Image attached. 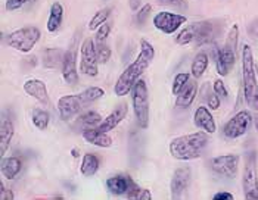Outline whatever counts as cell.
I'll return each mask as SVG.
<instances>
[{"label": "cell", "instance_id": "1", "mask_svg": "<svg viewBox=\"0 0 258 200\" xmlns=\"http://www.w3.org/2000/svg\"><path fill=\"white\" fill-rule=\"evenodd\" d=\"M154 58H155V49H154V46L149 41L140 40L139 56L136 58V60L132 65H128L122 71V74L119 75L118 80L115 82V85H114L115 96H118V97L127 96L133 90L135 84L140 80L142 74L149 68V65L154 60Z\"/></svg>", "mask_w": 258, "mask_h": 200}, {"label": "cell", "instance_id": "2", "mask_svg": "<svg viewBox=\"0 0 258 200\" xmlns=\"http://www.w3.org/2000/svg\"><path fill=\"white\" fill-rule=\"evenodd\" d=\"M207 146H208V133L197 131L192 134L173 139L168 150L174 159L187 162L201 158Z\"/></svg>", "mask_w": 258, "mask_h": 200}, {"label": "cell", "instance_id": "3", "mask_svg": "<svg viewBox=\"0 0 258 200\" xmlns=\"http://www.w3.org/2000/svg\"><path fill=\"white\" fill-rule=\"evenodd\" d=\"M242 87H243V96L246 103L251 102L258 94L257 69H255L252 49L249 44H245L242 49Z\"/></svg>", "mask_w": 258, "mask_h": 200}, {"label": "cell", "instance_id": "4", "mask_svg": "<svg viewBox=\"0 0 258 200\" xmlns=\"http://www.w3.org/2000/svg\"><path fill=\"white\" fill-rule=\"evenodd\" d=\"M132 102H133V111L136 122L140 128L146 130L149 127V93H148V85L143 80H139L133 90H132Z\"/></svg>", "mask_w": 258, "mask_h": 200}, {"label": "cell", "instance_id": "5", "mask_svg": "<svg viewBox=\"0 0 258 200\" xmlns=\"http://www.w3.org/2000/svg\"><path fill=\"white\" fill-rule=\"evenodd\" d=\"M41 37V33L37 27H24L6 36V44L11 49H15L21 53H28L34 49L37 41Z\"/></svg>", "mask_w": 258, "mask_h": 200}, {"label": "cell", "instance_id": "6", "mask_svg": "<svg viewBox=\"0 0 258 200\" xmlns=\"http://www.w3.org/2000/svg\"><path fill=\"white\" fill-rule=\"evenodd\" d=\"M190 28L194 31L195 44L205 46V44H213L216 41L220 31L223 30V25L217 20H205L190 24Z\"/></svg>", "mask_w": 258, "mask_h": 200}, {"label": "cell", "instance_id": "7", "mask_svg": "<svg viewBox=\"0 0 258 200\" xmlns=\"http://www.w3.org/2000/svg\"><path fill=\"white\" fill-rule=\"evenodd\" d=\"M98 66H99V62H98V52H96L95 40L86 39L80 47V72H83L87 77H96L99 72Z\"/></svg>", "mask_w": 258, "mask_h": 200}, {"label": "cell", "instance_id": "8", "mask_svg": "<svg viewBox=\"0 0 258 200\" xmlns=\"http://www.w3.org/2000/svg\"><path fill=\"white\" fill-rule=\"evenodd\" d=\"M252 121L254 118L249 111H239L236 115H233L226 122V125L223 127V133L227 139H239L248 133Z\"/></svg>", "mask_w": 258, "mask_h": 200}, {"label": "cell", "instance_id": "9", "mask_svg": "<svg viewBox=\"0 0 258 200\" xmlns=\"http://www.w3.org/2000/svg\"><path fill=\"white\" fill-rule=\"evenodd\" d=\"M239 162H240L239 155H221L210 160V166L216 174L221 177L235 178L238 174Z\"/></svg>", "mask_w": 258, "mask_h": 200}, {"label": "cell", "instance_id": "10", "mask_svg": "<svg viewBox=\"0 0 258 200\" xmlns=\"http://www.w3.org/2000/svg\"><path fill=\"white\" fill-rule=\"evenodd\" d=\"M242 187H243V196L248 200H258V174L255 171V162L254 156L251 155L246 160L243 177H242Z\"/></svg>", "mask_w": 258, "mask_h": 200}, {"label": "cell", "instance_id": "11", "mask_svg": "<svg viewBox=\"0 0 258 200\" xmlns=\"http://www.w3.org/2000/svg\"><path fill=\"white\" fill-rule=\"evenodd\" d=\"M86 106V103L83 102L80 94H68V96H62L58 100V112L62 121H71L74 117H77L80 112L83 111V108Z\"/></svg>", "mask_w": 258, "mask_h": 200}, {"label": "cell", "instance_id": "12", "mask_svg": "<svg viewBox=\"0 0 258 200\" xmlns=\"http://www.w3.org/2000/svg\"><path fill=\"white\" fill-rule=\"evenodd\" d=\"M186 17L173 14V12H159L154 17V25L155 28L162 31L164 34H174L180 27L186 22Z\"/></svg>", "mask_w": 258, "mask_h": 200}, {"label": "cell", "instance_id": "13", "mask_svg": "<svg viewBox=\"0 0 258 200\" xmlns=\"http://www.w3.org/2000/svg\"><path fill=\"white\" fill-rule=\"evenodd\" d=\"M62 77L68 85H77L79 84V68H77V49L76 46H71L65 52V58L62 63Z\"/></svg>", "mask_w": 258, "mask_h": 200}, {"label": "cell", "instance_id": "14", "mask_svg": "<svg viewBox=\"0 0 258 200\" xmlns=\"http://www.w3.org/2000/svg\"><path fill=\"white\" fill-rule=\"evenodd\" d=\"M192 180V171L187 166L177 168L171 177L170 182V190H171V197L173 199H180L181 194L189 188V184Z\"/></svg>", "mask_w": 258, "mask_h": 200}, {"label": "cell", "instance_id": "15", "mask_svg": "<svg viewBox=\"0 0 258 200\" xmlns=\"http://www.w3.org/2000/svg\"><path fill=\"white\" fill-rule=\"evenodd\" d=\"M24 91L31 96L33 99H36L43 106H49L50 105V97L47 93V87L41 80L37 78H30L24 82Z\"/></svg>", "mask_w": 258, "mask_h": 200}, {"label": "cell", "instance_id": "16", "mask_svg": "<svg viewBox=\"0 0 258 200\" xmlns=\"http://www.w3.org/2000/svg\"><path fill=\"white\" fill-rule=\"evenodd\" d=\"M194 124L195 127L208 133V134H214L217 131V125L216 121L213 118L210 109L207 106H199L198 109L194 114Z\"/></svg>", "mask_w": 258, "mask_h": 200}, {"label": "cell", "instance_id": "17", "mask_svg": "<svg viewBox=\"0 0 258 200\" xmlns=\"http://www.w3.org/2000/svg\"><path fill=\"white\" fill-rule=\"evenodd\" d=\"M133 181L135 180L130 175L118 174V175H114V177L106 180V188L114 196H124V194H127Z\"/></svg>", "mask_w": 258, "mask_h": 200}, {"label": "cell", "instance_id": "18", "mask_svg": "<svg viewBox=\"0 0 258 200\" xmlns=\"http://www.w3.org/2000/svg\"><path fill=\"white\" fill-rule=\"evenodd\" d=\"M81 136H83V139L87 143H90V144H93L96 147L106 149V147L112 146V139L108 136V133L100 131L98 127L96 128H86V130H83Z\"/></svg>", "mask_w": 258, "mask_h": 200}, {"label": "cell", "instance_id": "19", "mask_svg": "<svg viewBox=\"0 0 258 200\" xmlns=\"http://www.w3.org/2000/svg\"><path fill=\"white\" fill-rule=\"evenodd\" d=\"M125 115H127V105L125 103H119L118 106L114 109V112H111L105 120L100 122V125L98 128H99L100 131H103V133H109L111 130L118 127L119 122L125 118Z\"/></svg>", "mask_w": 258, "mask_h": 200}, {"label": "cell", "instance_id": "20", "mask_svg": "<svg viewBox=\"0 0 258 200\" xmlns=\"http://www.w3.org/2000/svg\"><path fill=\"white\" fill-rule=\"evenodd\" d=\"M198 94V84L197 81L189 80V82L184 85V88L180 91L176 97V108H181V109H187L192 106L194 100L197 99Z\"/></svg>", "mask_w": 258, "mask_h": 200}, {"label": "cell", "instance_id": "21", "mask_svg": "<svg viewBox=\"0 0 258 200\" xmlns=\"http://www.w3.org/2000/svg\"><path fill=\"white\" fill-rule=\"evenodd\" d=\"M65 52L58 47H50V49H44L43 52V66L46 69H58L62 68L63 58H65Z\"/></svg>", "mask_w": 258, "mask_h": 200}, {"label": "cell", "instance_id": "22", "mask_svg": "<svg viewBox=\"0 0 258 200\" xmlns=\"http://www.w3.org/2000/svg\"><path fill=\"white\" fill-rule=\"evenodd\" d=\"M22 169V162L20 158L17 156H9V158H2V163H0V171H2V175L6 178V180H14L18 177V174Z\"/></svg>", "mask_w": 258, "mask_h": 200}, {"label": "cell", "instance_id": "23", "mask_svg": "<svg viewBox=\"0 0 258 200\" xmlns=\"http://www.w3.org/2000/svg\"><path fill=\"white\" fill-rule=\"evenodd\" d=\"M15 134V125L11 120H3L0 125V156L3 158L6 150L9 149V144Z\"/></svg>", "mask_w": 258, "mask_h": 200}, {"label": "cell", "instance_id": "24", "mask_svg": "<svg viewBox=\"0 0 258 200\" xmlns=\"http://www.w3.org/2000/svg\"><path fill=\"white\" fill-rule=\"evenodd\" d=\"M63 21V8L59 2H53L50 6V12H49V20H47V31L49 33H56L62 25Z\"/></svg>", "mask_w": 258, "mask_h": 200}, {"label": "cell", "instance_id": "25", "mask_svg": "<svg viewBox=\"0 0 258 200\" xmlns=\"http://www.w3.org/2000/svg\"><path fill=\"white\" fill-rule=\"evenodd\" d=\"M100 160L95 153H86L81 160V166H80V172L84 178H90L93 177L98 169H99Z\"/></svg>", "mask_w": 258, "mask_h": 200}, {"label": "cell", "instance_id": "26", "mask_svg": "<svg viewBox=\"0 0 258 200\" xmlns=\"http://www.w3.org/2000/svg\"><path fill=\"white\" fill-rule=\"evenodd\" d=\"M208 62H210V59H208V55L205 52H199L198 55L194 58L192 66H190V74L195 80H198L204 75V72L208 68Z\"/></svg>", "mask_w": 258, "mask_h": 200}, {"label": "cell", "instance_id": "27", "mask_svg": "<svg viewBox=\"0 0 258 200\" xmlns=\"http://www.w3.org/2000/svg\"><path fill=\"white\" fill-rule=\"evenodd\" d=\"M102 121H103V118L100 117L98 112L89 111V112L80 115L79 120H77V124L83 127V130H86V128H96V127H99Z\"/></svg>", "mask_w": 258, "mask_h": 200}, {"label": "cell", "instance_id": "28", "mask_svg": "<svg viewBox=\"0 0 258 200\" xmlns=\"http://www.w3.org/2000/svg\"><path fill=\"white\" fill-rule=\"evenodd\" d=\"M31 120L36 128H39L40 131H44L47 127H49V122H50V115L47 111H43V109H34L33 114H31Z\"/></svg>", "mask_w": 258, "mask_h": 200}, {"label": "cell", "instance_id": "29", "mask_svg": "<svg viewBox=\"0 0 258 200\" xmlns=\"http://www.w3.org/2000/svg\"><path fill=\"white\" fill-rule=\"evenodd\" d=\"M111 12H112L111 8H103V9L98 11V12L92 17V20L89 21V30H90V31H96L102 24L106 22V20H108L109 15H111Z\"/></svg>", "mask_w": 258, "mask_h": 200}, {"label": "cell", "instance_id": "30", "mask_svg": "<svg viewBox=\"0 0 258 200\" xmlns=\"http://www.w3.org/2000/svg\"><path fill=\"white\" fill-rule=\"evenodd\" d=\"M202 94L205 96V97H202L204 100H207V105H208V108L211 109V111H217L220 108V96L213 90V88H210L208 85H204V88H202Z\"/></svg>", "mask_w": 258, "mask_h": 200}, {"label": "cell", "instance_id": "31", "mask_svg": "<svg viewBox=\"0 0 258 200\" xmlns=\"http://www.w3.org/2000/svg\"><path fill=\"white\" fill-rule=\"evenodd\" d=\"M80 96L86 105H89V103H93V102L99 100L100 97H103L105 91L100 87H90V88H86L84 91H81Z\"/></svg>", "mask_w": 258, "mask_h": 200}, {"label": "cell", "instance_id": "32", "mask_svg": "<svg viewBox=\"0 0 258 200\" xmlns=\"http://www.w3.org/2000/svg\"><path fill=\"white\" fill-rule=\"evenodd\" d=\"M190 75H192V74H189V72H179V74L174 77L173 87H171V91H173L174 96H177L180 91L184 88V85H186V84L189 82V80H190Z\"/></svg>", "mask_w": 258, "mask_h": 200}, {"label": "cell", "instance_id": "33", "mask_svg": "<svg viewBox=\"0 0 258 200\" xmlns=\"http://www.w3.org/2000/svg\"><path fill=\"white\" fill-rule=\"evenodd\" d=\"M192 41H194V31H192L190 25H189V27H186L183 31H180L179 36L176 37V44H179V46L190 44Z\"/></svg>", "mask_w": 258, "mask_h": 200}, {"label": "cell", "instance_id": "34", "mask_svg": "<svg viewBox=\"0 0 258 200\" xmlns=\"http://www.w3.org/2000/svg\"><path fill=\"white\" fill-rule=\"evenodd\" d=\"M96 52H98V62H99V65H103V63H106L108 60L111 59V49L106 44L100 43L99 46H98V49H96Z\"/></svg>", "mask_w": 258, "mask_h": 200}, {"label": "cell", "instance_id": "35", "mask_svg": "<svg viewBox=\"0 0 258 200\" xmlns=\"http://www.w3.org/2000/svg\"><path fill=\"white\" fill-rule=\"evenodd\" d=\"M109 33H111V25L109 24H102L99 28L96 30V37H95V41L100 44V43H105V40L108 39V36H109Z\"/></svg>", "mask_w": 258, "mask_h": 200}, {"label": "cell", "instance_id": "36", "mask_svg": "<svg viewBox=\"0 0 258 200\" xmlns=\"http://www.w3.org/2000/svg\"><path fill=\"white\" fill-rule=\"evenodd\" d=\"M151 12H152V6L149 3L145 5V6H142L139 9V12H138V15H136V22L139 25H143L146 22V20H148V17L151 15Z\"/></svg>", "mask_w": 258, "mask_h": 200}, {"label": "cell", "instance_id": "37", "mask_svg": "<svg viewBox=\"0 0 258 200\" xmlns=\"http://www.w3.org/2000/svg\"><path fill=\"white\" fill-rule=\"evenodd\" d=\"M213 90L219 94L220 97H223V99H227V96H229V91H227V88H226V85H224V82L220 80L214 81V84H213Z\"/></svg>", "mask_w": 258, "mask_h": 200}, {"label": "cell", "instance_id": "38", "mask_svg": "<svg viewBox=\"0 0 258 200\" xmlns=\"http://www.w3.org/2000/svg\"><path fill=\"white\" fill-rule=\"evenodd\" d=\"M140 193H142V188L139 187V184L136 181H133L125 196H127V199H139Z\"/></svg>", "mask_w": 258, "mask_h": 200}, {"label": "cell", "instance_id": "39", "mask_svg": "<svg viewBox=\"0 0 258 200\" xmlns=\"http://www.w3.org/2000/svg\"><path fill=\"white\" fill-rule=\"evenodd\" d=\"M22 6H24L22 0H6V11H9V12L20 11Z\"/></svg>", "mask_w": 258, "mask_h": 200}, {"label": "cell", "instance_id": "40", "mask_svg": "<svg viewBox=\"0 0 258 200\" xmlns=\"http://www.w3.org/2000/svg\"><path fill=\"white\" fill-rule=\"evenodd\" d=\"M14 193L8 190L3 184H0V200H14Z\"/></svg>", "mask_w": 258, "mask_h": 200}, {"label": "cell", "instance_id": "41", "mask_svg": "<svg viewBox=\"0 0 258 200\" xmlns=\"http://www.w3.org/2000/svg\"><path fill=\"white\" fill-rule=\"evenodd\" d=\"M214 200H233V194L229 193V191H219L214 194Z\"/></svg>", "mask_w": 258, "mask_h": 200}, {"label": "cell", "instance_id": "42", "mask_svg": "<svg viewBox=\"0 0 258 200\" xmlns=\"http://www.w3.org/2000/svg\"><path fill=\"white\" fill-rule=\"evenodd\" d=\"M248 33L252 36V37H258V20L252 21L249 28H248Z\"/></svg>", "mask_w": 258, "mask_h": 200}, {"label": "cell", "instance_id": "43", "mask_svg": "<svg viewBox=\"0 0 258 200\" xmlns=\"http://www.w3.org/2000/svg\"><path fill=\"white\" fill-rule=\"evenodd\" d=\"M151 199H152L151 191H149V190H146V188H142V193H140L139 200H151Z\"/></svg>", "mask_w": 258, "mask_h": 200}, {"label": "cell", "instance_id": "44", "mask_svg": "<svg viewBox=\"0 0 258 200\" xmlns=\"http://www.w3.org/2000/svg\"><path fill=\"white\" fill-rule=\"evenodd\" d=\"M128 3H130V9L132 11H139L142 0H128Z\"/></svg>", "mask_w": 258, "mask_h": 200}, {"label": "cell", "instance_id": "45", "mask_svg": "<svg viewBox=\"0 0 258 200\" xmlns=\"http://www.w3.org/2000/svg\"><path fill=\"white\" fill-rule=\"evenodd\" d=\"M248 106H249L251 109H254L255 112H258V94L254 99L251 100V102H248Z\"/></svg>", "mask_w": 258, "mask_h": 200}, {"label": "cell", "instance_id": "46", "mask_svg": "<svg viewBox=\"0 0 258 200\" xmlns=\"http://www.w3.org/2000/svg\"><path fill=\"white\" fill-rule=\"evenodd\" d=\"M71 155H73V158H80V150L79 149H73L71 150Z\"/></svg>", "mask_w": 258, "mask_h": 200}, {"label": "cell", "instance_id": "47", "mask_svg": "<svg viewBox=\"0 0 258 200\" xmlns=\"http://www.w3.org/2000/svg\"><path fill=\"white\" fill-rule=\"evenodd\" d=\"M161 3H164V5H173V3H176V2H180V0H159Z\"/></svg>", "mask_w": 258, "mask_h": 200}, {"label": "cell", "instance_id": "48", "mask_svg": "<svg viewBox=\"0 0 258 200\" xmlns=\"http://www.w3.org/2000/svg\"><path fill=\"white\" fill-rule=\"evenodd\" d=\"M254 124H255V130L258 131V114L254 117Z\"/></svg>", "mask_w": 258, "mask_h": 200}, {"label": "cell", "instance_id": "49", "mask_svg": "<svg viewBox=\"0 0 258 200\" xmlns=\"http://www.w3.org/2000/svg\"><path fill=\"white\" fill-rule=\"evenodd\" d=\"M24 2V5H27V3H31V2H34V0H22Z\"/></svg>", "mask_w": 258, "mask_h": 200}, {"label": "cell", "instance_id": "50", "mask_svg": "<svg viewBox=\"0 0 258 200\" xmlns=\"http://www.w3.org/2000/svg\"><path fill=\"white\" fill-rule=\"evenodd\" d=\"M255 69H257V74H258V66H255Z\"/></svg>", "mask_w": 258, "mask_h": 200}]
</instances>
